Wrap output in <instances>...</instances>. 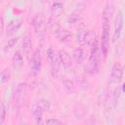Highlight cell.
Returning a JSON list of instances; mask_svg holds the SVG:
<instances>
[{
	"instance_id": "6da1fadb",
	"label": "cell",
	"mask_w": 125,
	"mask_h": 125,
	"mask_svg": "<svg viewBox=\"0 0 125 125\" xmlns=\"http://www.w3.org/2000/svg\"><path fill=\"white\" fill-rule=\"evenodd\" d=\"M100 57H101V48L99 42H95L91 47V53L88 59V62L85 66L86 71L89 74H96L99 71L100 67Z\"/></svg>"
},
{
	"instance_id": "7a4b0ae2",
	"label": "cell",
	"mask_w": 125,
	"mask_h": 125,
	"mask_svg": "<svg viewBox=\"0 0 125 125\" xmlns=\"http://www.w3.org/2000/svg\"><path fill=\"white\" fill-rule=\"evenodd\" d=\"M102 37H101V53L106 58L109 50V31H110V20L103 18L102 21Z\"/></svg>"
},
{
	"instance_id": "3957f363",
	"label": "cell",
	"mask_w": 125,
	"mask_h": 125,
	"mask_svg": "<svg viewBox=\"0 0 125 125\" xmlns=\"http://www.w3.org/2000/svg\"><path fill=\"white\" fill-rule=\"evenodd\" d=\"M123 23H124V18H123V13L121 11H118L117 15L115 16L114 20V25H113V33H112V42L115 43L121 36L122 28H123Z\"/></svg>"
},
{
	"instance_id": "277c9868",
	"label": "cell",
	"mask_w": 125,
	"mask_h": 125,
	"mask_svg": "<svg viewBox=\"0 0 125 125\" xmlns=\"http://www.w3.org/2000/svg\"><path fill=\"white\" fill-rule=\"evenodd\" d=\"M51 30L61 42H66L71 37V32L69 30L60 26L57 22H54L51 24Z\"/></svg>"
},
{
	"instance_id": "5b68a950",
	"label": "cell",
	"mask_w": 125,
	"mask_h": 125,
	"mask_svg": "<svg viewBox=\"0 0 125 125\" xmlns=\"http://www.w3.org/2000/svg\"><path fill=\"white\" fill-rule=\"evenodd\" d=\"M42 64V59H41V51L39 49H36L31 57V62H30V72L32 75H37L40 72Z\"/></svg>"
},
{
	"instance_id": "8992f818",
	"label": "cell",
	"mask_w": 125,
	"mask_h": 125,
	"mask_svg": "<svg viewBox=\"0 0 125 125\" xmlns=\"http://www.w3.org/2000/svg\"><path fill=\"white\" fill-rule=\"evenodd\" d=\"M123 72H124V68L123 65L116 62H114V64L112 65L111 71H110V75H109V82L111 84L113 83H119L122 80L123 77Z\"/></svg>"
},
{
	"instance_id": "52a82bcc",
	"label": "cell",
	"mask_w": 125,
	"mask_h": 125,
	"mask_svg": "<svg viewBox=\"0 0 125 125\" xmlns=\"http://www.w3.org/2000/svg\"><path fill=\"white\" fill-rule=\"evenodd\" d=\"M32 27L34 32L38 35L41 36L44 33L45 30V21H44V18L42 17V15H36L33 20H32Z\"/></svg>"
},
{
	"instance_id": "ba28073f",
	"label": "cell",
	"mask_w": 125,
	"mask_h": 125,
	"mask_svg": "<svg viewBox=\"0 0 125 125\" xmlns=\"http://www.w3.org/2000/svg\"><path fill=\"white\" fill-rule=\"evenodd\" d=\"M46 55H47V60L50 62V64L52 65L53 69H58L59 65H60V61H59V53H57L52 47H49L46 51Z\"/></svg>"
},
{
	"instance_id": "9c48e42d",
	"label": "cell",
	"mask_w": 125,
	"mask_h": 125,
	"mask_svg": "<svg viewBox=\"0 0 125 125\" xmlns=\"http://www.w3.org/2000/svg\"><path fill=\"white\" fill-rule=\"evenodd\" d=\"M59 61L60 64L62 65L65 69H69L72 67V60L68 52L65 50H60L59 51Z\"/></svg>"
},
{
	"instance_id": "30bf717a",
	"label": "cell",
	"mask_w": 125,
	"mask_h": 125,
	"mask_svg": "<svg viewBox=\"0 0 125 125\" xmlns=\"http://www.w3.org/2000/svg\"><path fill=\"white\" fill-rule=\"evenodd\" d=\"M43 111L44 109L39 105L38 103L34 104L31 107V112H32V117L36 125H42L43 124Z\"/></svg>"
},
{
	"instance_id": "8fae6325",
	"label": "cell",
	"mask_w": 125,
	"mask_h": 125,
	"mask_svg": "<svg viewBox=\"0 0 125 125\" xmlns=\"http://www.w3.org/2000/svg\"><path fill=\"white\" fill-rule=\"evenodd\" d=\"M21 23H22V21L21 19H16V20H13L10 22H8L6 25V35L7 36L14 35L21 28Z\"/></svg>"
},
{
	"instance_id": "7c38bea8",
	"label": "cell",
	"mask_w": 125,
	"mask_h": 125,
	"mask_svg": "<svg viewBox=\"0 0 125 125\" xmlns=\"http://www.w3.org/2000/svg\"><path fill=\"white\" fill-rule=\"evenodd\" d=\"M26 91H27V86L24 82H21L17 86L16 92H15V101L17 104H21L23 101Z\"/></svg>"
},
{
	"instance_id": "4fadbf2b",
	"label": "cell",
	"mask_w": 125,
	"mask_h": 125,
	"mask_svg": "<svg viewBox=\"0 0 125 125\" xmlns=\"http://www.w3.org/2000/svg\"><path fill=\"white\" fill-rule=\"evenodd\" d=\"M12 64H13V67L20 71L23 65V56L21 55V51H16L13 55V58H12Z\"/></svg>"
},
{
	"instance_id": "5bb4252c",
	"label": "cell",
	"mask_w": 125,
	"mask_h": 125,
	"mask_svg": "<svg viewBox=\"0 0 125 125\" xmlns=\"http://www.w3.org/2000/svg\"><path fill=\"white\" fill-rule=\"evenodd\" d=\"M31 48H32L31 36H30V34H25L23 36V38H22V41H21V50H22L23 54L25 56L30 55Z\"/></svg>"
},
{
	"instance_id": "9a60e30c",
	"label": "cell",
	"mask_w": 125,
	"mask_h": 125,
	"mask_svg": "<svg viewBox=\"0 0 125 125\" xmlns=\"http://www.w3.org/2000/svg\"><path fill=\"white\" fill-rule=\"evenodd\" d=\"M63 13V3L60 1H56L51 6V15L54 19H58Z\"/></svg>"
},
{
	"instance_id": "2e32d148",
	"label": "cell",
	"mask_w": 125,
	"mask_h": 125,
	"mask_svg": "<svg viewBox=\"0 0 125 125\" xmlns=\"http://www.w3.org/2000/svg\"><path fill=\"white\" fill-rule=\"evenodd\" d=\"M86 56H87V53L86 51L83 49V48H75L72 52V57L74 59V61L77 62V63H82L85 59H86Z\"/></svg>"
},
{
	"instance_id": "e0dca14e",
	"label": "cell",
	"mask_w": 125,
	"mask_h": 125,
	"mask_svg": "<svg viewBox=\"0 0 125 125\" xmlns=\"http://www.w3.org/2000/svg\"><path fill=\"white\" fill-rule=\"evenodd\" d=\"M114 14V4L111 1H107L103 10V18L110 20Z\"/></svg>"
},
{
	"instance_id": "ac0fdd59",
	"label": "cell",
	"mask_w": 125,
	"mask_h": 125,
	"mask_svg": "<svg viewBox=\"0 0 125 125\" xmlns=\"http://www.w3.org/2000/svg\"><path fill=\"white\" fill-rule=\"evenodd\" d=\"M87 33V29L84 24H80L77 28V33H76V42L80 46H84V39Z\"/></svg>"
},
{
	"instance_id": "d6986e66",
	"label": "cell",
	"mask_w": 125,
	"mask_h": 125,
	"mask_svg": "<svg viewBox=\"0 0 125 125\" xmlns=\"http://www.w3.org/2000/svg\"><path fill=\"white\" fill-rule=\"evenodd\" d=\"M97 34L94 30H87L85 39H84V46H90L92 47L95 42H97Z\"/></svg>"
},
{
	"instance_id": "ffe728a7",
	"label": "cell",
	"mask_w": 125,
	"mask_h": 125,
	"mask_svg": "<svg viewBox=\"0 0 125 125\" xmlns=\"http://www.w3.org/2000/svg\"><path fill=\"white\" fill-rule=\"evenodd\" d=\"M80 15H81V10H80V9H79V10L76 9L75 11H73V12L67 17V19H66L67 23H69V24H73V23H75V22L79 20Z\"/></svg>"
},
{
	"instance_id": "44dd1931",
	"label": "cell",
	"mask_w": 125,
	"mask_h": 125,
	"mask_svg": "<svg viewBox=\"0 0 125 125\" xmlns=\"http://www.w3.org/2000/svg\"><path fill=\"white\" fill-rule=\"evenodd\" d=\"M19 37L18 36H15V37H12L11 39H9L8 40V42L4 45V47H3V51H4V53H8L11 49H13L14 47H15V45L17 44V42L19 41Z\"/></svg>"
},
{
	"instance_id": "7402d4cb",
	"label": "cell",
	"mask_w": 125,
	"mask_h": 125,
	"mask_svg": "<svg viewBox=\"0 0 125 125\" xmlns=\"http://www.w3.org/2000/svg\"><path fill=\"white\" fill-rule=\"evenodd\" d=\"M11 78V70L9 67H6L4 68L2 71H1V74H0V83L1 84H5L6 82H8Z\"/></svg>"
},
{
	"instance_id": "603a6c76",
	"label": "cell",
	"mask_w": 125,
	"mask_h": 125,
	"mask_svg": "<svg viewBox=\"0 0 125 125\" xmlns=\"http://www.w3.org/2000/svg\"><path fill=\"white\" fill-rule=\"evenodd\" d=\"M62 84H63L64 89H65L67 92L73 93V92L75 91V85H74V83H73L71 80H69V79H63V80H62Z\"/></svg>"
},
{
	"instance_id": "cb8c5ba5",
	"label": "cell",
	"mask_w": 125,
	"mask_h": 125,
	"mask_svg": "<svg viewBox=\"0 0 125 125\" xmlns=\"http://www.w3.org/2000/svg\"><path fill=\"white\" fill-rule=\"evenodd\" d=\"M0 110H1V117H0V124L3 125L6 119V106L5 104L2 102L1 103V106H0Z\"/></svg>"
},
{
	"instance_id": "d4e9b609",
	"label": "cell",
	"mask_w": 125,
	"mask_h": 125,
	"mask_svg": "<svg viewBox=\"0 0 125 125\" xmlns=\"http://www.w3.org/2000/svg\"><path fill=\"white\" fill-rule=\"evenodd\" d=\"M46 125H63V123L58 118H48L45 121Z\"/></svg>"
},
{
	"instance_id": "484cf974",
	"label": "cell",
	"mask_w": 125,
	"mask_h": 125,
	"mask_svg": "<svg viewBox=\"0 0 125 125\" xmlns=\"http://www.w3.org/2000/svg\"><path fill=\"white\" fill-rule=\"evenodd\" d=\"M39 105L44 109V110H49L50 107H51V104H50V102L48 100H45V99H42L38 102Z\"/></svg>"
},
{
	"instance_id": "4316f807",
	"label": "cell",
	"mask_w": 125,
	"mask_h": 125,
	"mask_svg": "<svg viewBox=\"0 0 125 125\" xmlns=\"http://www.w3.org/2000/svg\"><path fill=\"white\" fill-rule=\"evenodd\" d=\"M120 91H121V88H119V87H117V88L115 89V91H114V94H113V104H114V106H115V105L117 104V103H118Z\"/></svg>"
},
{
	"instance_id": "83f0119b",
	"label": "cell",
	"mask_w": 125,
	"mask_h": 125,
	"mask_svg": "<svg viewBox=\"0 0 125 125\" xmlns=\"http://www.w3.org/2000/svg\"><path fill=\"white\" fill-rule=\"evenodd\" d=\"M4 26H5V23H4V19H3V17H1V32H2V33L5 31Z\"/></svg>"
},
{
	"instance_id": "f1b7e54d",
	"label": "cell",
	"mask_w": 125,
	"mask_h": 125,
	"mask_svg": "<svg viewBox=\"0 0 125 125\" xmlns=\"http://www.w3.org/2000/svg\"><path fill=\"white\" fill-rule=\"evenodd\" d=\"M121 91L123 92V93H125V82L122 84V86H121Z\"/></svg>"
}]
</instances>
